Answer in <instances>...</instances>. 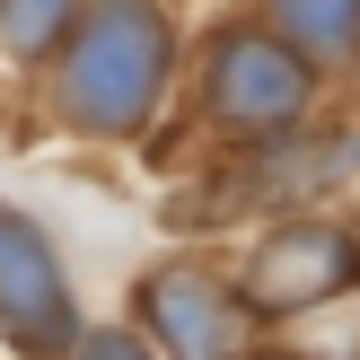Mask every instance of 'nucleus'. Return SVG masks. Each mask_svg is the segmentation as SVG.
Masks as SVG:
<instances>
[{"mask_svg": "<svg viewBox=\"0 0 360 360\" xmlns=\"http://www.w3.org/2000/svg\"><path fill=\"white\" fill-rule=\"evenodd\" d=\"M158 88H167V18H158V0H97L79 44H70L62 105L88 132H132V123H150Z\"/></svg>", "mask_w": 360, "mask_h": 360, "instance_id": "1", "label": "nucleus"}, {"mask_svg": "<svg viewBox=\"0 0 360 360\" xmlns=\"http://www.w3.org/2000/svg\"><path fill=\"white\" fill-rule=\"evenodd\" d=\"M273 9H281V27L308 35L316 53H343V44H352V9H360V0H273Z\"/></svg>", "mask_w": 360, "mask_h": 360, "instance_id": "7", "label": "nucleus"}, {"mask_svg": "<svg viewBox=\"0 0 360 360\" xmlns=\"http://www.w3.org/2000/svg\"><path fill=\"white\" fill-rule=\"evenodd\" d=\"M0 334H9L27 360H62L70 343H79L62 264H53L44 229H35L27 211H0Z\"/></svg>", "mask_w": 360, "mask_h": 360, "instance_id": "2", "label": "nucleus"}, {"mask_svg": "<svg viewBox=\"0 0 360 360\" xmlns=\"http://www.w3.org/2000/svg\"><path fill=\"white\" fill-rule=\"evenodd\" d=\"M352 229L334 220H290L273 229V238L255 246V264H246V299L255 308H316V299L352 290Z\"/></svg>", "mask_w": 360, "mask_h": 360, "instance_id": "3", "label": "nucleus"}, {"mask_svg": "<svg viewBox=\"0 0 360 360\" xmlns=\"http://www.w3.org/2000/svg\"><path fill=\"white\" fill-rule=\"evenodd\" d=\"M308 105V62L273 35H220L211 53V115L220 123H290Z\"/></svg>", "mask_w": 360, "mask_h": 360, "instance_id": "4", "label": "nucleus"}, {"mask_svg": "<svg viewBox=\"0 0 360 360\" xmlns=\"http://www.w3.org/2000/svg\"><path fill=\"white\" fill-rule=\"evenodd\" d=\"M70 9H79V0H0V44L9 53H44Z\"/></svg>", "mask_w": 360, "mask_h": 360, "instance_id": "6", "label": "nucleus"}, {"mask_svg": "<svg viewBox=\"0 0 360 360\" xmlns=\"http://www.w3.org/2000/svg\"><path fill=\"white\" fill-rule=\"evenodd\" d=\"M150 326L167 360H246V308L238 290H220L211 273H158L150 281Z\"/></svg>", "mask_w": 360, "mask_h": 360, "instance_id": "5", "label": "nucleus"}, {"mask_svg": "<svg viewBox=\"0 0 360 360\" xmlns=\"http://www.w3.org/2000/svg\"><path fill=\"white\" fill-rule=\"evenodd\" d=\"M70 360H150V352L132 334H88V343H70Z\"/></svg>", "mask_w": 360, "mask_h": 360, "instance_id": "8", "label": "nucleus"}]
</instances>
